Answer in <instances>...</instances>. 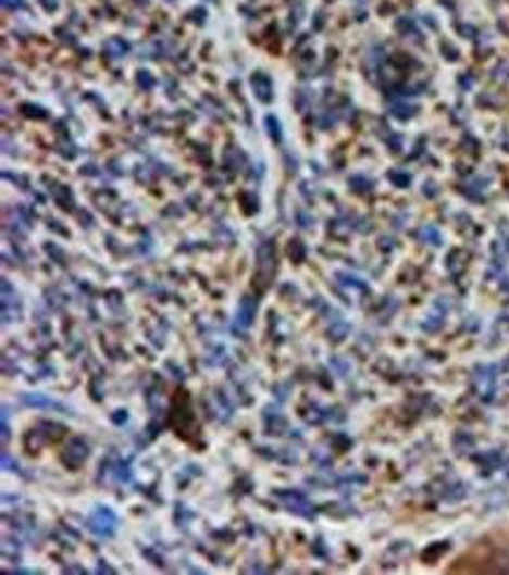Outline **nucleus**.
<instances>
[{"label": "nucleus", "instance_id": "nucleus-1", "mask_svg": "<svg viewBox=\"0 0 509 575\" xmlns=\"http://www.w3.org/2000/svg\"><path fill=\"white\" fill-rule=\"evenodd\" d=\"M89 528L95 530L99 536H111L115 530V517L113 512L107 508H99L92 512V517H89Z\"/></svg>", "mask_w": 509, "mask_h": 575}, {"label": "nucleus", "instance_id": "nucleus-2", "mask_svg": "<svg viewBox=\"0 0 509 575\" xmlns=\"http://www.w3.org/2000/svg\"><path fill=\"white\" fill-rule=\"evenodd\" d=\"M251 85H253V90H257V95L263 101L271 99V78L263 76V73H257V76H253V80H251Z\"/></svg>", "mask_w": 509, "mask_h": 575}, {"label": "nucleus", "instance_id": "nucleus-3", "mask_svg": "<svg viewBox=\"0 0 509 575\" xmlns=\"http://www.w3.org/2000/svg\"><path fill=\"white\" fill-rule=\"evenodd\" d=\"M253 313H257V305L251 303V299H245L243 303H239V313H237L239 324H243V327H249Z\"/></svg>", "mask_w": 509, "mask_h": 575}, {"label": "nucleus", "instance_id": "nucleus-4", "mask_svg": "<svg viewBox=\"0 0 509 575\" xmlns=\"http://www.w3.org/2000/svg\"><path fill=\"white\" fill-rule=\"evenodd\" d=\"M107 50H111L115 57H120V54L127 52V46H125V42H120V40H111L109 46H107Z\"/></svg>", "mask_w": 509, "mask_h": 575}, {"label": "nucleus", "instance_id": "nucleus-5", "mask_svg": "<svg viewBox=\"0 0 509 575\" xmlns=\"http://www.w3.org/2000/svg\"><path fill=\"white\" fill-rule=\"evenodd\" d=\"M265 125L271 127V135H273V139H280V137H282V135H280V123L275 121L273 115H268V117H265Z\"/></svg>", "mask_w": 509, "mask_h": 575}]
</instances>
